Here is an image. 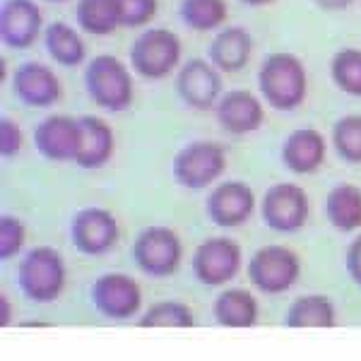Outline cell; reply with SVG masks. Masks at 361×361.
I'll return each mask as SVG.
<instances>
[{
	"instance_id": "83f0119b",
	"label": "cell",
	"mask_w": 361,
	"mask_h": 361,
	"mask_svg": "<svg viewBox=\"0 0 361 361\" xmlns=\"http://www.w3.org/2000/svg\"><path fill=\"white\" fill-rule=\"evenodd\" d=\"M337 157L347 164H361V114H347L337 118L330 130Z\"/></svg>"
},
{
	"instance_id": "5b68a950",
	"label": "cell",
	"mask_w": 361,
	"mask_h": 361,
	"mask_svg": "<svg viewBox=\"0 0 361 361\" xmlns=\"http://www.w3.org/2000/svg\"><path fill=\"white\" fill-rule=\"evenodd\" d=\"M226 169V147L212 140H193L171 159V176L188 190L209 188Z\"/></svg>"
},
{
	"instance_id": "52a82bcc",
	"label": "cell",
	"mask_w": 361,
	"mask_h": 361,
	"mask_svg": "<svg viewBox=\"0 0 361 361\" xmlns=\"http://www.w3.org/2000/svg\"><path fill=\"white\" fill-rule=\"evenodd\" d=\"M222 75L217 68L209 63V58H188L180 63L173 80V90L180 102L193 111H209L217 106V102L224 94Z\"/></svg>"
},
{
	"instance_id": "6da1fadb",
	"label": "cell",
	"mask_w": 361,
	"mask_h": 361,
	"mask_svg": "<svg viewBox=\"0 0 361 361\" xmlns=\"http://www.w3.org/2000/svg\"><path fill=\"white\" fill-rule=\"evenodd\" d=\"M258 92L275 111H296L308 97V73L304 61L289 51L267 54L258 68Z\"/></svg>"
},
{
	"instance_id": "e575fe53",
	"label": "cell",
	"mask_w": 361,
	"mask_h": 361,
	"mask_svg": "<svg viewBox=\"0 0 361 361\" xmlns=\"http://www.w3.org/2000/svg\"><path fill=\"white\" fill-rule=\"evenodd\" d=\"M0 306H3V318H0V325L10 323V301L8 296H0Z\"/></svg>"
},
{
	"instance_id": "7c38bea8",
	"label": "cell",
	"mask_w": 361,
	"mask_h": 361,
	"mask_svg": "<svg viewBox=\"0 0 361 361\" xmlns=\"http://www.w3.org/2000/svg\"><path fill=\"white\" fill-rule=\"evenodd\" d=\"M13 94L27 109H51L61 102L63 85L51 66L25 61L13 73Z\"/></svg>"
},
{
	"instance_id": "277c9868",
	"label": "cell",
	"mask_w": 361,
	"mask_h": 361,
	"mask_svg": "<svg viewBox=\"0 0 361 361\" xmlns=\"http://www.w3.org/2000/svg\"><path fill=\"white\" fill-rule=\"evenodd\" d=\"M17 284L29 301L51 304L66 287V263L51 246L32 248L17 265Z\"/></svg>"
},
{
	"instance_id": "7a4b0ae2",
	"label": "cell",
	"mask_w": 361,
	"mask_h": 361,
	"mask_svg": "<svg viewBox=\"0 0 361 361\" xmlns=\"http://www.w3.org/2000/svg\"><path fill=\"white\" fill-rule=\"evenodd\" d=\"M85 90L102 111L123 114L135 102L133 68L111 54L94 56L85 68Z\"/></svg>"
},
{
	"instance_id": "603a6c76",
	"label": "cell",
	"mask_w": 361,
	"mask_h": 361,
	"mask_svg": "<svg viewBox=\"0 0 361 361\" xmlns=\"http://www.w3.org/2000/svg\"><path fill=\"white\" fill-rule=\"evenodd\" d=\"M75 25L92 37H111L121 27L118 0H78L75 3Z\"/></svg>"
},
{
	"instance_id": "30bf717a",
	"label": "cell",
	"mask_w": 361,
	"mask_h": 361,
	"mask_svg": "<svg viewBox=\"0 0 361 361\" xmlns=\"http://www.w3.org/2000/svg\"><path fill=\"white\" fill-rule=\"evenodd\" d=\"M80 142H82V123L80 116L51 114L34 128V147L46 161L66 164L78 159Z\"/></svg>"
},
{
	"instance_id": "3957f363",
	"label": "cell",
	"mask_w": 361,
	"mask_h": 361,
	"mask_svg": "<svg viewBox=\"0 0 361 361\" xmlns=\"http://www.w3.org/2000/svg\"><path fill=\"white\" fill-rule=\"evenodd\" d=\"M180 58H183L180 37L166 27H147L128 51L133 73L149 82L171 78V73H176L183 63Z\"/></svg>"
},
{
	"instance_id": "7402d4cb",
	"label": "cell",
	"mask_w": 361,
	"mask_h": 361,
	"mask_svg": "<svg viewBox=\"0 0 361 361\" xmlns=\"http://www.w3.org/2000/svg\"><path fill=\"white\" fill-rule=\"evenodd\" d=\"M325 217L337 231L361 229V188L354 183H337L325 195Z\"/></svg>"
},
{
	"instance_id": "e0dca14e",
	"label": "cell",
	"mask_w": 361,
	"mask_h": 361,
	"mask_svg": "<svg viewBox=\"0 0 361 361\" xmlns=\"http://www.w3.org/2000/svg\"><path fill=\"white\" fill-rule=\"evenodd\" d=\"M255 209V195L248 183L243 180H224L214 185L205 202V212L209 222L222 226V229H234V226L246 224Z\"/></svg>"
},
{
	"instance_id": "8d00e7d4",
	"label": "cell",
	"mask_w": 361,
	"mask_h": 361,
	"mask_svg": "<svg viewBox=\"0 0 361 361\" xmlns=\"http://www.w3.org/2000/svg\"><path fill=\"white\" fill-rule=\"evenodd\" d=\"M39 3H51V5H61V3H68V0H39Z\"/></svg>"
},
{
	"instance_id": "f546056e",
	"label": "cell",
	"mask_w": 361,
	"mask_h": 361,
	"mask_svg": "<svg viewBox=\"0 0 361 361\" xmlns=\"http://www.w3.org/2000/svg\"><path fill=\"white\" fill-rule=\"evenodd\" d=\"M121 3V27L142 29L152 25L159 13V0H118Z\"/></svg>"
},
{
	"instance_id": "4dcf8cb0",
	"label": "cell",
	"mask_w": 361,
	"mask_h": 361,
	"mask_svg": "<svg viewBox=\"0 0 361 361\" xmlns=\"http://www.w3.org/2000/svg\"><path fill=\"white\" fill-rule=\"evenodd\" d=\"M27 241V229L22 224L20 217H13V214H3L0 219V258L10 260L15 258L22 250Z\"/></svg>"
},
{
	"instance_id": "d6a6232c",
	"label": "cell",
	"mask_w": 361,
	"mask_h": 361,
	"mask_svg": "<svg viewBox=\"0 0 361 361\" xmlns=\"http://www.w3.org/2000/svg\"><path fill=\"white\" fill-rule=\"evenodd\" d=\"M345 267H347V275L352 277V282H357L361 287V234L349 243L345 253Z\"/></svg>"
},
{
	"instance_id": "44dd1931",
	"label": "cell",
	"mask_w": 361,
	"mask_h": 361,
	"mask_svg": "<svg viewBox=\"0 0 361 361\" xmlns=\"http://www.w3.org/2000/svg\"><path fill=\"white\" fill-rule=\"evenodd\" d=\"M44 46L51 61L61 68H78L87 63V44L80 29L63 20H56L44 29Z\"/></svg>"
},
{
	"instance_id": "4fadbf2b",
	"label": "cell",
	"mask_w": 361,
	"mask_h": 361,
	"mask_svg": "<svg viewBox=\"0 0 361 361\" xmlns=\"http://www.w3.org/2000/svg\"><path fill=\"white\" fill-rule=\"evenodd\" d=\"M44 13L39 0H3L0 39L10 51H27L44 37Z\"/></svg>"
},
{
	"instance_id": "836d02e7",
	"label": "cell",
	"mask_w": 361,
	"mask_h": 361,
	"mask_svg": "<svg viewBox=\"0 0 361 361\" xmlns=\"http://www.w3.org/2000/svg\"><path fill=\"white\" fill-rule=\"evenodd\" d=\"M323 13H345L354 5V0H313Z\"/></svg>"
},
{
	"instance_id": "4316f807",
	"label": "cell",
	"mask_w": 361,
	"mask_h": 361,
	"mask_svg": "<svg viewBox=\"0 0 361 361\" xmlns=\"http://www.w3.org/2000/svg\"><path fill=\"white\" fill-rule=\"evenodd\" d=\"M330 80L342 94L361 99V49L347 46L330 61Z\"/></svg>"
},
{
	"instance_id": "9c48e42d",
	"label": "cell",
	"mask_w": 361,
	"mask_h": 361,
	"mask_svg": "<svg viewBox=\"0 0 361 361\" xmlns=\"http://www.w3.org/2000/svg\"><path fill=\"white\" fill-rule=\"evenodd\" d=\"M308 195L299 183H275L265 190L260 214L267 229L277 234H294L308 222Z\"/></svg>"
},
{
	"instance_id": "484cf974",
	"label": "cell",
	"mask_w": 361,
	"mask_h": 361,
	"mask_svg": "<svg viewBox=\"0 0 361 361\" xmlns=\"http://www.w3.org/2000/svg\"><path fill=\"white\" fill-rule=\"evenodd\" d=\"M178 17L193 32H219L229 20L226 0H180Z\"/></svg>"
},
{
	"instance_id": "8992f818",
	"label": "cell",
	"mask_w": 361,
	"mask_h": 361,
	"mask_svg": "<svg viewBox=\"0 0 361 361\" xmlns=\"http://www.w3.org/2000/svg\"><path fill=\"white\" fill-rule=\"evenodd\" d=\"M301 275V260L287 246H263L248 260V279L258 292L277 296L292 289Z\"/></svg>"
},
{
	"instance_id": "d590c367",
	"label": "cell",
	"mask_w": 361,
	"mask_h": 361,
	"mask_svg": "<svg viewBox=\"0 0 361 361\" xmlns=\"http://www.w3.org/2000/svg\"><path fill=\"white\" fill-rule=\"evenodd\" d=\"M243 5H248V8H265V5L275 3V0H241Z\"/></svg>"
},
{
	"instance_id": "d4e9b609",
	"label": "cell",
	"mask_w": 361,
	"mask_h": 361,
	"mask_svg": "<svg viewBox=\"0 0 361 361\" xmlns=\"http://www.w3.org/2000/svg\"><path fill=\"white\" fill-rule=\"evenodd\" d=\"M284 325L289 328H333L335 306L323 294H306L292 301L284 316Z\"/></svg>"
},
{
	"instance_id": "5bb4252c",
	"label": "cell",
	"mask_w": 361,
	"mask_h": 361,
	"mask_svg": "<svg viewBox=\"0 0 361 361\" xmlns=\"http://www.w3.org/2000/svg\"><path fill=\"white\" fill-rule=\"evenodd\" d=\"M70 238L82 255L97 258V255L109 253L118 243V222L109 209L85 207L75 212L70 222Z\"/></svg>"
},
{
	"instance_id": "f1b7e54d",
	"label": "cell",
	"mask_w": 361,
	"mask_h": 361,
	"mask_svg": "<svg viewBox=\"0 0 361 361\" xmlns=\"http://www.w3.org/2000/svg\"><path fill=\"white\" fill-rule=\"evenodd\" d=\"M140 328H193V313L180 301H159L142 316Z\"/></svg>"
},
{
	"instance_id": "9a60e30c",
	"label": "cell",
	"mask_w": 361,
	"mask_h": 361,
	"mask_svg": "<svg viewBox=\"0 0 361 361\" xmlns=\"http://www.w3.org/2000/svg\"><path fill=\"white\" fill-rule=\"evenodd\" d=\"M219 128L231 137H243L260 130L265 123V102L263 97L248 90H229L214 106Z\"/></svg>"
},
{
	"instance_id": "ba28073f",
	"label": "cell",
	"mask_w": 361,
	"mask_h": 361,
	"mask_svg": "<svg viewBox=\"0 0 361 361\" xmlns=\"http://www.w3.org/2000/svg\"><path fill=\"white\" fill-rule=\"evenodd\" d=\"M183 258L180 238L169 226H147L133 243V260L145 275L169 277L178 270Z\"/></svg>"
},
{
	"instance_id": "1f68e13d",
	"label": "cell",
	"mask_w": 361,
	"mask_h": 361,
	"mask_svg": "<svg viewBox=\"0 0 361 361\" xmlns=\"http://www.w3.org/2000/svg\"><path fill=\"white\" fill-rule=\"evenodd\" d=\"M22 145H25L22 128L10 116H3V121H0V152H3L5 159H13L22 152Z\"/></svg>"
},
{
	"instance_id": "d6986e66",
	"label": "cell",
	"mask_w": 361,
	"mask_h": 361,
	"mask_svg": "<svg viewBox=\"0 0 361 361\" xmlns=\"http://www.w3.org/2000/svg\"><path fill=\"white\" fill-rule=\"evenodd\" d=\"M253 56V34L241 25H226L214 32L207 58L219 73H241Z\"/></svg>"
},
{
	"instance_id": "8fae6325",
	"label": "cell",
	"mask_w": 361,
	"mask_h": 361,
	"mask_svg": "<svg viewBox=\"0 0 361 361\" xmlns=\"http://www.w3.org/2000/svg\"><path fill=\"white\" fill-rule=\"evenodd\" d=\"M243 263L241 246L226 236H212L205 238L200 246L195 248L190 267L197 282L207 284V287H219V284L231 282Z\"/></svg>"
},
{
	"instance_id": "ffe728a7",
	"label": "cell",
	"mask_w": 361,
	"mask_h": 361,
	"mask_svg": "<svg viewBox=\"0 0 361 361\" xmlns=\"http://www.w3.org/2000/svg\"><path fill=\"white\" fill-rule=\"evenodd\" d=\"M80 123H82V142H80V152L75 164L80 169H87V171L106 166L116 152L114 128L109 126V121L92 114L80 116Z\"/></svg>"
},
{
	"instance_id": "cb8c5ba5",
	"label": "cell",
	"mask_w": 361,
	"mask_h": 361,
	"mask_svg": "<svg viewBox=\"0 0 361 361\" xmlns=\"http://www.w3.org/2000/svg\"><path fill=\"white\" fill-rule=\"evenodd\" d=\"M212 313L224 328H250L258 320V304L246 289H226L214 299Z\"/></svg>"
},
{
	"instance_id": "2e32d148",
	"label": "cell",
	"mask_w": 361,
	"mask_h": 361,
	"mask_svg": "<svg viewBox=\"0 0 361 361\" xmlns=\"http://www.w3.org/2000/svg\"><path fill=\"white\" fill-rule=\"evenodd\" d=\"M92 304L102 316L111 320H128L142 304L137 282L123 272H106L92 284Z\"/></svg>"
},
{
	"instance_id": "ac0fdd59",
	"label": "cell",
	"mask_w": 361,
	"mask_h": 361,
	"mask_svg": "<svg viewBox=\"0 0 361 361\" xmlns=\"http://www.w3.org/2000/svg\"><path fill=\"white\" fill-rule=\"evenodd\" d=\"M279 157H282V164L292 173L308 176V173H316L325 164L328 142H325L323 133L316 130V128H296L282 142Z\"/></svg>"
}]
</instances>
